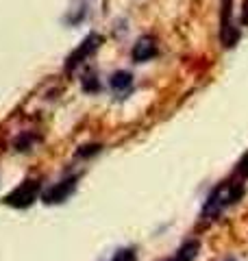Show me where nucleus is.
<instances>
[{"mask_svg":"<svg viewBox=\"0 0 248 261\" xmlns=\"http://www.w3.org/2000/svg\"><path fill=\"white\" fill-rule=\"evenodd\" d=\"M83 89H85V92H96L98 89V81H96V76H85V81H83Z\"/></svg>","mask_w":248,"mask_h":261,"instance_id":"9d476101","label":"nucleus"},{"mask_svg":"<svg viewBox=\"0 0 248 261\" xmlns=\"http://www.w3.org/2000/svg\"><path fill=\"white\" fill-rule=\"evenodd\" d=\"M101 150V144H89V146H83L81 150H77V157H89V154H96Z\"/></svg>","mask_w":248,"mask_h":261,"instance_id":"1a4fd4ad","label":"nucleus"},{"mask_svg":"<svg viewBox=\"0 0 248 261\" xmlns=\"http://www.w3.org/2000/svg\"><path fill=\"white\" fill-rule=\"evenodd\" d=\"M198 250H201V244H198V240H189V242H185L183 246L179 248V252L175 255V259H172V261H194L196 255H198Z\"/></svg>","mask_w":248,"mask_h":261,"instance_id":"0eeeda50","label":"nucleus"},{"mask_svg":"<svg viewBox=\"0 0 248 261\" xmlns=\"http://www.w3.org/2000/svg\"><path fill=\"white\" fill-rule=\"evenodd\" d=\"M109 87L113 89L115 94H129L131 92V87H133V74L127 70H118V72H113L111 79H109Z\"/></svg>","mask_w":248,"mask_h":261,"instance_id":"423d86ee","label":"nucleus"},{"mask_svg":"<svg viewBox=\"0 0 248 261\" xmlns=\"http://www.w3.org/2000/svg\"><path fill=\"white\" fill-rule=\"evenodd\" d=\"M237 172H239V176H244V178H248V152L242 157V161H239V166H237Z\"/></svg>","mask_w":248,"mask_h":261,"instance_id":"9b49d317","label":"nucleus"},{"mask_svg":"<svg viewBox=\"0 0 248 261\" xmlns=\"http://www.w3.org/2000/svg\"><path fill=\"white\" fill-rule=\"evenodd\" d=\"M242 196V183H222L216 190L209 194L205 207H203V216H218L222 209L229 207L231 202H235Z\"/></svg>","mask_w":248,"mask_h":261,"instance_id":"f257e3e1","label":"nucleus"},{"mask_svg":"<svg viewBox=\"0 0 248 261\" xmlns=\"http://www.w3.org/2000/svg\"><path fill=\"white\" fill-rule=\"evenodd\" d=\"M155 55H157V42L151 35L139 37L135 42V46H133V50H131V57H133L135 63H144L148 59H153Z\"/></svg>","mask_w":248,"mask_h":261,"instance_id":"39448f33","label":"nucleus"},{"mask_svg":"<svg viewBox=\"0 0 248 261\" xmlns=\"http://www.w3.org/2000/svg\"><path fill=\"white\" fill-rule=\"evenodd\" d=\"M111 261H137V255H135L133 248H122V250L115 252Z\"/></svg>","mask_w":248,"mask_h":261,"instance_id":"6e6552de","label":"nucleus"},{"mask_svg":"<svg viewBox=\"0 0 248 261\" xmlns=\"http://www.w3.org/2000/svg\"><path fill=\"white\" fill-rule=\"evenodd\" d=\"M77 181H79L77 176H70V178H65V181L53 185L48 192L41 194V200L48 202V205H57V202L68 200L70 196H72V192L77 190Z\"/></svg>","mask_w":248,"mask_h":261,"instance_id":"20e7f679","label":"nucleus"},{"mask_svg":"<svg viewBox=\"0 0 248 261\" xmlns=\"http://www.w3.org/2000/svg\"><path fill=\"white\" fill-rule=\"evenodd\" d=\"M101 44H103V37L98 35V33H89V35H87V37H85V39H83V42L79 44L77 50H74V53L68 57V63H65V70L70 72V70L77 68V65H81L83 61L87 59L89 55L98 50V46H101Z\"/></svg>","mask_w":248,"mask_h":261,"instance_id":"7ed1b4c3","label":"nucleus"},{"mask_svg":"<svg viewBox=\"0 0 248 261\" xmlns=\"http://www.w3.org/2000/svg\"><path fill=\"white\" fill-rule=\"evenodd\" d=\"M239 20L244 27H248V0H242V9H239Z\"/></svg>","mask_w":248,"mask_h":261,"instance_id":"f8f14e48","label":"nucleus"},{"mask_svg":"<svg viewBox=\"0 0 248 261\" xmlns=\"http://www.w3.org/2000/svg\"><path fill=\"white\" fill-rule=\"evenodd\" d=\"M39 183L35 181V178H27V181H22L11 194L5 196V202L7 205H11L15 209H24V207H31L33 202L37 200L39 196Z\"/></svg>","mask_w":248,"mask_h":261,"instance_id":"f03ea898","label":"nucleus"}]
</instances>
